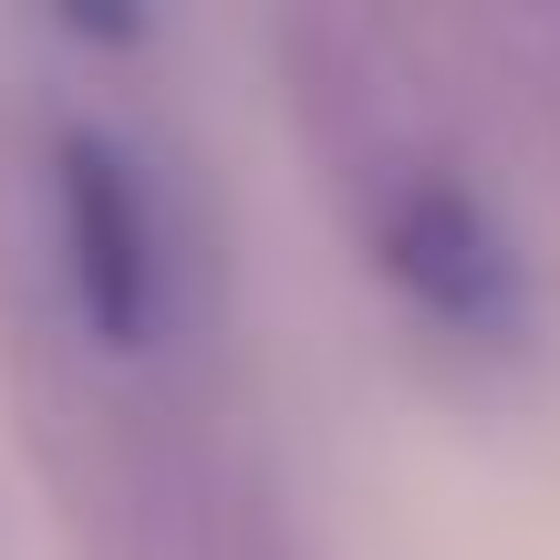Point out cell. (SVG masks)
<instances>
[{"mask_svg": "<svg viewBox=\"0 0 560 560\" xmlns=\"http://www.w3.org/2000/svg\"><path fill=\"white\" fill-rule=\"evenodd\" d=\"M280 73H291V125L312 136L363 270L446 342H520L529 260L446 104L425 94V62L405 52V32L332 11L280 21Z\"/></svg>", "mask_w": 560, "mask_h": 560, "instance_id": "6da1fadb", "label": "cell"}, {"mask_svg": "<svg viewBox=\"0 0 560 560\" xmlns=\"http://www.w3.org/2000/svg\"><path fill=\"white\" fill-rule=\"evenodd\" d=\"M104 457L83 467V488H94V540L104 560H291L270 529V509L249 499V478L219 457L208 436H187L177 405H156L136 384L125 395H104Z\"/></svg>", "mask_w": 560, "mask_h": 560, "instance_id": "3957f363", "label": "cell"}, {"mask_svg": "<svg viewBox=\"0 0 560 560\" xmlns=\"http://www.w3.org/2000/svg\"><path fill=\"white\" fill-rule=\"evenodd\" d=\"M42 219H52L62 322L83 332L104 374L145 384L166 342L187 332V240H177L166 177L115 125H62L42 156Z\"/></svg>", "mask_w": 560, "mask_h": 560, "instance_id": "7a4b0ae2", "label": "cell"}]
</instances>
